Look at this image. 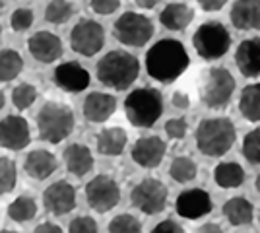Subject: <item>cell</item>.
<instances>
[{
    "instance_id": "obj_21",
    "label": "cell",
    "mask_w": 260,
    "mask_h": 233,
    "mask_svg": "<svg viewBox=\"0 0 260 233\" xmlns=\"http://www.w3.org/2000/svg\"><path fill=\"white\" fill-rule=\"evenodd\" d=\"M194 20V8H190V4L186 2H171L167 4L159 14V22L163 27L171 29V31H184Z\"/></svg>"
},
{
    "instance_id": "obj_36",
    "label": "cell",
    "mask_w": 260,
    "mask_h": 233,
    "mask_svg": "<svg viewBox=\"0 0 260 233\" xmlns=\"http://www.w3.org/2000/svg\"><path fill=\"white\" fill-rule=\"evenodd\" d=\"M33 23V12L29 8H20L12 14L10 18V25L14 31H25L29 29Z\"/></svg>"
},
{
    "instance_id": "obj_25",
    "label": "cell",
    "mask_w": 260,
    "mask_h": 233,
    "mask_svg": "<svg viewBox=\"0 0 260 233\" xmlns=\"http://www.w3.org/2000/svg\"><path fill=\"white\" fill-rule=\"evenodd\" d=\"M223 216L231 225H249L254 220V206L243 196H233L223 204Z\"/></svg>"
},
{
    "instance_id": "obj_40",
    "label": "cell",
    "mask_w": 260,
    "mask_h": 233,
    "mask_svg": "<svg viewBox=\"0 0 260 233\" xmlns=\"http://www.w3.org/2000/svg\"><path fill=\"white\" fill-rule=\"evenodd\" d=\"M150 233H184V229H183V225H179V223L173 222V220H163V222L157 223Z\"/></svg>"
},
{
    "instance_id": "obj_47",
    "label": "cell",
    "mask_w": 260,
    "mask_h": 233,
    "mask_svg": "<svg viewBox=\"0 0 260 233\" xmlns=\"http://www.w3.org/2000/svg\"><path fill=\"white\" fill-rule=\"evenodd\" d=\"M4 103H6V97H4V93H2V91H0V109H2V107H4Z\"/></svg>"
},
{
    "instance_id": "obj_17",
    "label": "cell",
    "mask_w": 260,
    "mask_h": 233,
    "mask_svg": "<svg viewBox=\"0 0 260 233\" xmlns=\"http://www.w3.org/2000/svg\"><path fill=\"white\" fill-rule=\"evenodd\" d=\"M89 72L80 62H62L54 68V82L56 86L70 93H80L89 86Z\"/></svg>"
},
{
    "instance_id": "obj_48",
    "label": "cell",
    "mask_w": 260,
    "mask_h": 233,
    "mask_svg": "<svg viewBox=\"0 0 260 233\" xmlns=\"http://www.w3.org/2000/svg\"><path fill=\"white\" fill-rule=\"evenodd\" d=\"M0 233H18V231H12V229H4V231H0Z\"/></svg>"
},
{
    "instance_id": "obj_49",
    "label": "cell",
    "mask_w": 260,
    "mask_h": 233,
    "mask_svg": "<svg viewBox=\"0 0 260 233\" xmlns=\"http://www.w3.org/2000/svg\"><path fill=\"white\" fill-rule=\"evenodd\" d=\"M4 4H6V0H0V8H2V6H4Z\"/></svg>"
},
{
    "instance_id": "obj_46",
    "label": "cell",
    "mask_w": 260,
    "mask_h": 233,
    "mask_svg": "<svg viewBox=\"0 0 260 233\" xmlns=\"http://www.w3.org/2000/svg\"><path fill=\"white\" fill-rule=\"evenodd\" d=\"M254 189L258 190V194H260V173L256 175V181H254Z\"/></svg>"
},
{
    "instance_id": "obj_32",
    "label": "cell",
    "mask_w": 260,
    "mask_h": 233,
    "mask_svg": "<svg viewBox=\"0 0 260 233\" xmlns=\"http://www.w3.org/2000/svg\"><path fill=\"white\" fill-rule=\"evenodd\" d=\"M35 99H37V89L29 82H23L20 86H16L14 91H12V103L20 111L29 109L33 103H35Z\"/></svg>"
},
{
    "instance_id": "obj_22",
    "label": "cell",
    "mask_w": 260,
    "mask_h": 233,
    "mask_svg": "<svg viewBox=\"0 0 260 233\" xmlns=\"http://www.w3.org/2000/svg\"><path fill=\"white\" fill-rule=\"evenodd\" d=\"M56 157H54L49 150H33L25 157V163L23 169L29 177L37 179V181H43V179L51 177L54 171H56Z\"/></svg>"
},
{
    "instance_id": "obj_26",
    "label": "cell",
    "mask_w": 260,
    "mask_h": 233,
    "mask_svg": "<svg viewBox=\"0 0 260 233\" xmlns=\"http://www.w3.org/2000/svg\"><path fill=\"white\" fill-rule=\"evenodd\" d=\"M214 181L221 189H237L245 183V169L237 161H221L214 169Z\"/></svg>"
},
{
    "instance_id": "obj_11",
    "label": "cell",
    "mask_w": 260,
    "mask_h": 233,
    "mask_svg": "<svg viewBox=\"0 0 260 233\" xmlns=\"http://www.w3.org/2000/svg\"><path fill=\"white\" fill-rule=\"evenodd\" d=\"M86 198L93 210L105 214L120 202V189L113 177L98 175L86 185Z\"/></svg>"
},
{
    "instance_id": "obj_5",
    "label": "cell",
    "mask_w": 260,
    "mask_h": 233,
    "mask_svg": "<svg viewBox=\"0 0 260 233\" xmlns=\"http://www.w3.org/2000/svg\"><path fill=\"white\" fill-rule=\"evenodd\" d=\"M74 111L58 101H47L37 113V130L39 138L51 144H58L68 138L74 130Z\"/></svg>"
},
{
    "instance_id": "obj_27",
    "label": "cell",
    "mask_w": 260,
    "mask_h": 233,
    "mask_svg": "<svg viewBox=\"0 0 260 233\" xmlns=\"http://www.w3.org/2000/svg\"><path fill=\"white\" fill-rule=\"evenodd\" d=\"M239 113L249 122H260V82L243 88L239 95Z\"/></svg>"
},
{
    "instance_id": "obj_19",
    "label": "cell",
    "mask_w": 260,
    "mask_h": 233,
    "mask_svg": "<svg viewBox=\"0 0 260 233\" xmlns=\"http://www.w3.org/2000/svg\"><path fill=\"white\" fill-rule=\"evenodd\" d=\"M235 64L245 78H260V37L245 39L237 45Z\"/></svg>"
},
{
    "instance_id": "obj_6",
    "label": "cell",
    "mask_w": 260,
    "mask_h": 233,
    "mask_svg": "<svg viewBox=\"0 0 260 233\" xmlns=\"http://www.w3.org/2000/svg\"><path fill=\"white\" fill-rule=\"evenodd\" d=\"M235 78L223 66L206 68L200 76V101L206 105L208 109H225L229 101L235 93Z\"/></svg>"
},
{
    "instance_id": "obj_18",
    "label": "cell",
    "mask_w": 260,
    "mask_h": 233,
    "mask_svg": "<svg viewBox=\"0 0 260 233\" xmlns=\"http://www.w3.org/2000/svg\"><path fill=\"white\" fill-rule=\"evenodd\" d=\"M229 18L239 31H260V0H235Z\"/></svg>"
},
{
    "instance_id": "obj_39",
    "label": "cell",
    "mask_w": 260,
    "mask_h": 233,
    "mask_svg": "<svg viewBox=\"0 0 260 233\" xmlns=\"http://www.w3.org/2000/svg\"><path fill=\"white\" fill-rule=\"evenodd\" d=\"M89 4H91L93 12L101 14V16H109L120 8V0H89Z\"/></svg>"
},
{
    "instance_id": "obj_13",
    "label": "cell",
    "mask_w": 260,
    "mask_h": 233,
    "mask_svg": "<svg viewBox=\"0 0 260 233\" xmlns=\"http://www.w3.org/2000/svg\"><path fill=\"white\" fill-rule=\"evenodd\" d=\"M175 210L184 220H198L212 212V196L204 189H186L175 200Z\"/></svg>"
},
{
    "instance_id": "obj_8",
    "label": "cell",
    "mask_w": 260,
    "mask_h": 233,
    "mask_svg": "<svg viewBox=\"0 0 260 233\" xmlns=\"http://www.w3.org/2000/svg\"><path fill=\"white\" fill-rule=\"evenodd\" d=\"M153 22L140 12H124L113 25L115 39L126 47H144L153 37Z\"/></svg>"
},
{
    "instance_id": "obj_37",
    "label": "cell",
    "mask_w": 260,
    "mask_h": 233,
    "mask_svg": "<svg viewBox=\"0 0 260 233\" xmlns=\"http://www.w3.org/2000/svg\"><path fill=\"white\" fill-rule=\"evenodd\" d=\"M68 233H99L98 222L89 216H78L70 222Z\"/></svg>"
},
{
    "instance_id": "obj_41",
    "label": "cell",
    "mask_w": 260,
    "mask_h": 233,
    "mask_svg": "<svg viewBox=\"0 0 260 233\" xmlns=\"http://www.w3.org/2000/svg\"><path fill=\"white\" fill-rule=\"evenodd\" d=\"M171 101H173V107L183 109V111L190 107V95L186 91H183V89H177L173 93V97H171Z\"/></svg>"
},
{
    "instance_id": "obj_15",
    "label": "cell",
    "mask_w": 260,
    "mask_h": 233,
    "mask_svg": "<svg viewBox=\"0 0 260 233\" xmlns=\"http://www.w3.org/2000/svg\"><path fill=\"white\" fill-rule=\"evenodd\" d=\"M165 152H167V144L159 136H142L132 146V159L140 167L155 169L163 161Z\"/></svg>"
},
{
    "instance_id": "obj_7",
    "label": "cell",
    "mask_w": 260,
    "mask_h": 233,
    "mask_svg": "<svg viewBox=\"0 0 260 233\" xmlns=\"http://www.w3.org/2000/svg\"><path fill=\"white\" fill-rule=\"evenodd\" d=\"M192 45L204 60H217L228 55L231 35L221 22H204L192 35Z\"/></svg>"
},
{
    "instance_id": "obj_31",
    "label": "cell",
    "mask_w": 260,
    "mask_h": 233,
    "mask_svg": "<svg viewBox=\"0 0 260 233\" xmlns=\"http://www.w3.org/2000/svg\"><path fill=\"white\" fill-rule=\"evenodd\" d=\"M74 14V6L66 0H51L45 8V20L49 23H64Z\"/></svg>"
},
{
    "instance_id": "obj_9",
    "label": "cell",
    "mask_w": 260,
    "mask_h": 233,
    "mask_svg": "<svg viewBox=\"0 0 260 233\" xmlns=\"http://www.w3.org/2000/svg\"><path fill=\"white\" fill-rule=\"evenodd\" d=\"M167 194L169 190L159 179H144L140 181L132 192H130V202L134 208H138L146 216H155L161 210H165L167 204Z\"/></svg>"
},
{
    "instance_id": "obj_1",
    "label": "cell",
    "mask_w": 260,
    "mask_h": 233,
    "mask_svg": "<svg viewBox=\"0 0 260 233\" xmlns=\"http://www.w3.org/2000/svg\"><path fill=\"white\" fill-rule=\"evenodd\" d=\"M190 64L188 53L184 45L177 39H161L150 47L146 53V70L148 74L163 84L175 82L183 76L184 70Z\"/></svg>"
},
{
    "instance_id": "obj_28",
    "label": "cell",
    "mask_w": 260,
    "mask_h": 233,
    "mask_svg": "<svg viewBox=\"0 0 260 233\" xmlns=\"http://www.w3.org/2000/svg\"><path fill=\"white\" fill-rule=\"evenodd\" d=\"M23 58L14 49H2L0 51V82H12L22 74Z\"/></svg>"
},
{
    "instance_id": "obj_3",
    "label": "cell",
    "mask_w": 260,
    "mask_h": 233,
    "mask_svg": "<svg viewBox=\"0 0 260 233\" xmlns=\"http://www.w3.org/2000/svg\"><path fill=\"white\" fill-rule=\"evenodd\" d=\"M237 128L228 117H212L200 121L196 128V148L208 157H221L233 148Z\"/></svg>"
},
{
    "instance_id": "obj_16",
    "label": "cell",
    "mask_w": 260,
    "mask_h": 233,
    "mask_svg": "<svg viewBox=\"0 0 260 233\" xmlns=\"http://www.w3.org/2000/svg\"><path fill=\"white\" fill-rule=\"evenodd\" d=\"M27 49L35 60L51 64L62 56V41L51 31H37L27 39Z\"/></svg>"
},
{
    "instance_id": "obj_33",
    "label": "cell",
    "mask_w": 260,
    "mask_h": 233,
    "mask_svg": "<svg viewBox=\"0 0 260 233\" xmlns=\"http://www.w3.org/2000/svg\"><path fill=\"white\" fill-rule=\"evenodd\" d=\"M243 157L252 163V165H260V126L247 132V136L243 138Z\"/></svg>"
},
{
    "instance_id": "obj_20",
    "label": "cell",
    "mask_w": 260,
    "mask_h": 233,
    "mask_svg": "<svg viewBox=\"0 0 260 233\" xmlns=\"http://www.w3.org/2000/svg\"><path fill=\"white\" fill-rule=\"evenodd\" d=\"M117 111V99L111 93L93 91L84 99V117L89 122H105Z\"/></svg>"
},
{
    "instance_id": "obj_42",
    "label": "cell",
    "mask_w": 260,
    "mask_h": 233,
    "mask_svg": "<svg viewBox=\"0 0 260 233\" xmlns=\"http://www.w3.org/2000/svg\"><path fill=\"white\" fill-rule=\"evenodd\" d=\"M228 4V0H198V6L204 12H219Z\"/></svg>"
},
{
    "instance_id": "obj_45",
    "label": "cell",
    "mask_w": 260,
    "mask_h": 233,
    "mask_svg": "<svg viewBox=\"0 0 260 233\" xmlns=\"http://www.w3.org/2000/svg\"><path fill=\"white\" fill-rule=\"evenodd\" d=\"M134 2H136L140 8H146V10H150V8H155V6H157L161 0H134Z\"/></svg>"
},
{
    "instance_id": "obj_29",
    "label": "cell",
    "mask_w": 260,
    "mask_h": 233,
    "mask_svg": "<svg viewBox=\"0 0 260 233\" xmlns=\"http://www.w3.org/2000/svg\"><path fill=\"white\" fill-rule=\"evenodd\" d=\"M169 175L177 183H190L198 175V165L194 163V159L188 157V155H177L171 161Z\"/></svg>"
},
{
    "instance_id": "obj_4",
    "label": "cell",
    "mask_w": 260,
    "mask_h": 233,
    "mask_svg": "<svg viewBox=\"0 0 260 233\" xmlns=\"http://www.w3.org/2000/svg\"><path fill=\"white\" fill-rule=\"evenodd\" d=\"M163 113L161 91L155 88L132 89L124 99V115L132 126L150 128L159 121Z\"/></svg>"
},
{
    "instance_id": "obj_2",
    "label": "cell",
    "mask_w": 260,
    "mask_h": 233,
    "mask_svg": "<svg viewBox=\"0 0 260 233\" xmlns=\"http://www.w3.org/2000/svg\"><path fill=\"white\" fill-rule=\"evenodd\" d=\"M138 74H140L138 58L120 49L109 51L98 62V80L103 86L119 91L130 88L136 82Z\"/></svg>"
},
{
    "instance_id": "obj_12",
    "label": "cell",
    "mask_w": 260,
    "mask_h": 233,
    "mask_svg": "<svg viewBox=\"0 0 260 233\" xmlns=\"http://www.w3.org/2000/svg\"><path fill=\"white\" fill-rule=\"evenodd\" d=\"M31 142V130L27 121L20 115H8L0 121V146L18 152Z\"/></svg>"
},
{
    "instance_id": "obj_51",
    "label": "cell",
    "mask_w": 260,
    "mask_h": 233,
    "mask_svg": "<svg viewBox=\"0 0 260 233\" xmlns=\"http://www.w3.org/2000/svg\"><path fill=\"white\" fill-rule=\"evenodd\" d=\"M0 35H2V27H0Z\"/></svg>"
},
{
    "instance_id": "obj_43",
    "label": "cell",
    "mask_w": 260,
    "mask_h": 233,
    "mask_svg": "<svg viewBox=\"0 0 260 233\" xmlns=\"http://www.w3.org/2000/svg\"><path fill=\"white\" fill-rule=\"evenodd\" d=\"M33 233H64V231H62V227H60V225H56V223L43 222L41 225H37V227L33 229Z\"/></svg>"
},
{
    "instance_id": "obj_35",
    "label": "cell",
    "mask_w": 260,
    "mask_h": 233,
    "mask_svg": "<svg viewBox=\"0 0 260 233\" xmlns=\"http://www.w3.org/2000/svg\"><path fill=\"white\" fill-rule=\"evenodd\" d=\"M109 233H142V223L132 214H119L109 222Z\"/></svg>"
},
{
    "instance_id": "obj_23",
    "label": "cell",
    "mask_w": 260,
    "mask_h": 233,
    "mask_svg": "<svg viewBox=\"0 0 260 233\" xmlns=\"http://www.w3.org/2000/svg\"><path fill=\"white\" fill-rule=\"evenodd\" d=\"M62 157H64L68 173L76 177H84L93 169V155L89 152V148L84 144H70L68 148H64Z\"/></svg>"
},
{
    "instance_id": "obj_38",
    "label": "cell",
    "mask_w": 260,
    "mask_h": 233,
    "mask_svg": "<svg viewBox=\"0 0 260 233\" xmlns=\"http://www.w3.org/2000/svg\"><path fill=\"white\" fill-rule=\"evenodd\" d=\"M165 132L169 138L173 140H183L186 132H188V124L184 121L183 117H177V119H169L165 122Z\"/></svg>"
},
{
    "instance_id": "obj_10",
    "label": "cell",
    "mask_w": 260,
    "mask_h": 233,
    "mask_svg": "<svg viewBox=\"0 0 260 233\" xmlns=\"http://www.w3.org/2000/svg\"><path fill=\"white\" fill-rule=\"evenodd\" d=\"M105 45V29L95 20H80L70 31V47L78 55L93 56Z\"/></svg>"
},
{
    "instance_id": "obj_14",
    "label": "cell",
    "mask_w": 260,
    "mask_h": 233,
    "mask_svg": "<svg viewBox=\"0 0 260 233\" xmlns=\"http://www.w3.org/2000/svg\"><path fill=\"white\" fill-rule=\"evenodd\" d=\"M43 206L54 216H64L76 208V189L66 181H56L45 189Z\"/></svg>"
},
{
    "instance_id": "obj_44",
    "label": "cell",
    "mask_w": 260,
    "mask_h": 233,
    "mask_svg": "<svg viewBox=\"0 0 260 233\" xmlns=\"http://www.w3.org/2000/svg\"><path fill=\"white\" fill-rule=\"evenodd\" d=\"M196 233H223V229L217 223H204L196 229Z\"/></svg>"
},
{
    "instance_id": "obj_30",
    "label": "cell",
    "mask_w": 260,
    "mask_h": 233,
    "mask_svg": "<svg viewBox=\"0 0 260 233\" xmlns=\"http://www.w3.org/2000/svg\"><path fill=\"white\" fill-rule=\"evenodd\" d=\"M37 214V202L31 196H18L8 206V216L14 222H29Z\"/></svg>"
},
{
    "instance_id": "obj_34",
    "label": "cell",
    "mask_w": 260,
    "mask_h": 233,
    "mask_svg": "<svg viewBox=\"0 0 260 233\" xmlns=\"http://www.w3.org/2000/svg\"><path fill=\"white\" fill-rule=\"evenodd\" d=\"M16 179H18V171H16V163L10 157H0V194H6L14 190L16 187Z\"/></svg>"
},
{
    "instance_id": "obj_24",
    "label": "cell",
    "mask_w": 260,
    "mask_h": 233,
    "mask_svg": "<svg viewBox=\"0 0 260 233\" xmlns=\"http://www.w3.org/2000/svg\"><path fill=\"white\" fill-rule=\"evenodd\" d=\"M128 142V136L126 130L120 128V126H109L103 128L95 138V144H98V152L103 155H120L126 148Z\"/></svg>"
},
{
    "instance_id": "obj_50",
    "label": "cell",
    "mask_w": 260,
    "mask_h": 233,
    "mask_svg": "<svg viewBox=\"0 0 260 233\" xmlns=\"http://www.w3.org/2000/svg\"><path fill=\"white\" fill-rule=\"evenodd\" d=\"M258 223H260V212H258Z\"/></svg>"
}]
</instances>
